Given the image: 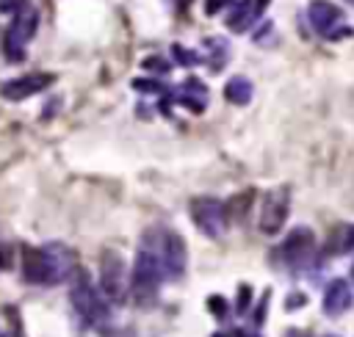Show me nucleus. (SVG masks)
Instances as JSON below:
<instances>
[{"mask_svg":"<svg viewBox=\"0 0 354 337\" xmlns=\"http://www.w3.org/2000/svg\"><path fill=\"white\" fill-rule=\"evenodd\" d=\"M163 265L158 260V254L141 240L136 262H133V273H130V296L138 307H149L158 298V287L163 282Z\"/></svg>","mask_w":354,"mask_h":337,"instance_id":"nucleus-2","label":"nucleus"},{"mask_svg":"<svg viewBox=\"0 0 354 337\" xmlns=\"http://www.w3.org/2000/svg\"><path fill=\"white\" fill-rule=\"evenodd\" d=\"M307 17H310V25H313L318 33L329 36V33L335 30V25L340 22L343 11H340L335 3H329V0H313L310 8H307Z\"/></svg>","mask_w":354,"mask_h":337,"instance_id":"nucleus-14","label":"nucleus"},{"mask_svg":"<svg viewBox=\"0 0 354 337\" xmlns=\"http://www.w3.org/2000/svg\"><path fill=\"white\" fill-rule=\"evenodd\" d=\"M288 337H307V334H301V331H288Z\"/></svg>","mask_w":354,"mask_h":337,"instance_id":"nucleus-29","label":"nucleus"},{"mask_svg":"<svg viewBox=\"0 0 354 337\" xmlns=\"http://www.w3.org/2000/svg\"><path fill=\"white\" fill-rule=\"evenodd\" d=\"M130 86L136 91H144V94H169V88L160 80H155V77H136Z\"/></svg>","mask_w":354,"mask_h":337,"instance_id":"nucleus-19","label":"nucleus"},{"mask_svg":"<svg viewBox=\"0 0 354 337\" xmlns=\"http://www.w3.org/2000/svg\"><path fill=\"white\" fill-rule=\"evenodd\" d=\"M174 102L188 108L191 113H202L207 108V86L199 80V77H188L177 86L174 91Z\"/></svg>","mask_w":354,"mask_h":337,"instance_id":"nucleus-12","label":"nucleus"},{"mask_svg":"<svg viewBox=\"0 0 354 337\" xmlns=\"http://www.w3.org/2000/svg\"><path fill=\"white\" fill-rule=\"evenodd\" d=\"M218 337H221V334H218Z\"/></svg>","mask_w":354,"mask_h":337,"instance_id":"nucleus-36","label":"nucleus"},{"mask_svg":"<svg viewBox=\"0 0 354 337\" xmlns=\"http://www.w3.org/2000/svg\"><path fill=\"white\" fill-rule=\"evenodd\" d=\"M75 271L72 251L61 243H50L41 249L22 246V276L30 285H58Z\"/></svg>","mask_w":354,"mask_h":337,"instance_id":"nucleus-1","label":"nucleus"},{"mask_svg":"<svg viewBox=\"0 0 354 337\" xmlns=\"http://www.w3.org/2000/svg\"><path fill=\"white\" fill-rule=\"evenodd\" d=\"M249 301H252V287H249V285H241V287H238V309H235V312L243 315V312L249 309Z\"/></svg>","mask_w":354,"mask_h":337,"instance_id":"nucleus-22","label":"nucleus"},{"mask_svg":"<svg viewBox=\"0 0 354 337\" xmlns=\"http://www.w3.org/2000/svg\"><path fill=\"white\" fill-rule=\"evenodd\" d=\"M0 251H3V249H0ZM0 262H3V260H0Z\"/></svg>","mask_w":354,"mask_h":337,"instance_id":"nucleus-34","label":"nucleus"},{"mask_svg":"<svg viewBox=\"0 0 354 337\" xmlns=\"http://www.w3.org/2000/svg\"><path fill=\"white\" fill-rule=\"evenodd\" d=\"M227 337H260L257 331H246V329H232Z\"/></svg>","mask_w":354,"mask_h":337,"instance_id":"nucleus-27","label":"nucleus"},{"mask_svg":"<svg viewBox=\"0 0 354 337\" xmlns=\"http://www.w3.org/2000/svg\"><path fill=\"white\" fill-rule=\"evenodd\" d=\"M266 6H268V0H238V3H232V11L227 14V28L235 30V33L249 30L263 17Z\"/></svg>","mask_w":354,"mask_h":337,"instance_id":"nucleus-11","label":"nucleus"},{"mask_svg":"<svg viewBox=\"0 0 354 337\" xmlns=\"http://www.w3.org/2000/svg\"><path fill=\"white\" fill-rule=\"evenodd\" d=\"M351 276H354V268H351Z\"/></svg>","mask_w":354,"mask_h":337,"instance_id":"nucleus-31","label":"nucleus"},{"mask_svg":"<svg viewBox=\"0 0 354 337\" xmlns=\"http://www.w3.org/2000/svg\"><path fill=\"white\" fill-rule=\"evenodd\" d=\"M0 337H3V331H0Z\"/></svg>","mask_w":354,"mask_h":337,"instance_id":"nucleus-35","label":"nucleus"},{"mask_svg":"<svg viewBox=\"0 0 354 337\" xmlns=\"http://www.w3.org/2000/svg\"><path fill=\"white\" fill-rule=\"evenodd\" d=\"M252 94H254V86H252V80L243 77V75H232V77L227 80V86H224V97H227V102H232V105H246V102L252 99Z\"/></svg>","mask_w":354,"mask_h":337,"instance_id":"nucleus-15","label":"nucleus"},{"mask_svg":"<svg viewBox=\"0 0 354 337\" xmlns=\"http://www.w3.org/2000/svg\"><path fill=\"white\" fill-rule=\"evenodd\" d=\"M354 33V28H348V25H337L326 39H343V36H351Z\"/></svg>","mask_w":354,"mask_h":337,"instance_id":"nucleus-26","label":"nucleus"},{"mask_svg":"<svg viewBox=\"0 0 354 337\" xmlns=\"http://www.w3.org/2000/svg\"><path fill=\"white\" fill-rule=\"evenodd\" d=\"M252 196H254V191H243V193H235L227 204H224V210H227V221H243L246 218V213H249V204H252Z\"/></svg>","mask_w":354,"mask_h":337,"instance_id":"nucleus-17","label":"nucleus"},{"mask_svg":"<svg viewBox=\"0 0 354 337\" xmlns=\"http://www.w3.org/2000/svg\"><path fill=\"white\" fill-rule=\"evenodd\" d=\"M346 3H354V0H346Z\"/></svg>","mask_w":354,"mask_h":337,"instance_id":"nucleus-32","label":"nucleus"},{"mask_svg":"<svg viewBox=\"0 0 354 337\" xmlns=\"http://www.w3.org/2000/svg\"><path fill=\"white\" fill-rule=\"evenodd\" d=\"M144 243L158 254L166 279H177V276L185 273L188 251H185V240H183L177 232H169V229H149V232L144 235Z\"/></svg>","mask_w":354,"mask_h":337,"instance_id":"nucleus-3","label":"nucleus"},{"mask_svg":"<svg viewBox=\"0 0 354 337\" xmlns=\"http://www.w3.org/2000/svg\"><path fill=\"white\" fill-rule=\"evenodd\" d=\"M22 6H25V0H0V11H3V14H6V11H14V14H17Z\"/></svg>","mask_w":354,"mask_h":337,"instance_id":"nucleus-25","label":"nucleus"},{"mask_svg":"<svg viewBox=\"0 0 354 337\" xmlns=\"http://www.w3.org/2000/svg\"><path fill=\"white\" fill-rule=\"evenodd\" d=\"M315 254V235L307 227H296L279 246V260L290 268V271H301Z\"/></svg>","mask_w":354,"mask_h":337,"instance_id":"nucleus-9","label":"nucleus"},{"mask_svg":"<svg viewBox=\"0 0 354 337\" xmlns=\"http://www.w3.org/2000/svg\"><path fill=\"white\" fill-rule=\"evenodd\" d=\"M171 52H174V61L180 64V66H196L202 58H199V52H194V50H185V47H180V44H171Z\"/></svg>","mask_w":354,"mask_h":337,"instance_id":"nucleus-20","label":"nucleus"},{"mask_svg":"<svg viewBox=\"0 0 354 337\" xmlns=\"http://www.w3.org/2000/svg\"><path fill=\"white\" fill-rule=\"evenodd\" d=\"M113 337H133L130 331H119V334H113Z\"/></svg>","mask_w":354,"mask_h":337,"instance_id":"nucleus-30","label":"nucleus"},{"mask_svg":"<svg viewBox=\"0 0 354 337\" xmlns=\"http://www.w3.org/2000/svg\"><path fill=\"white\" fill-rule=\"evenodd\" d=\"M304 301H307V298H304V296H301V293H293V296H290V298H288V309H290V307H296V304H299V307H301V304H304Z\"/></svg>","mask_w":354,"mask_h":337,"instance_id":"nucleus-28","label":"nucleus"},{"mask_svg":"<svg viewBox=\"0 0 354 337\" xmlns=\"http://www.w3.org/2000/svg\"><path fill=\"white\" fill-rule=\"evenodd\" d=\"M141 66H144L147 72H158V75H166V72H169V61L160 58V55H149V58H144Z\"/></svg>","mask_w":354,"mask_h":337,"instance_id":"nucleus-21","label":"nucleus"},{"mask_svg":"<svg viewBox=\"0 0 354 337\" xmlns=\"http://www.w3.org/2000/svg\"><path fill=\"white\" fill-rule=\"evenodd\" d=\"M230 3H232V0H205V14L213 17V14H218L221 8H227Z\"/></svg>","mask_w":354,"mask_h":337,"instance_id":"nucleus-24","label":"nucleus"},{"mask_svg":"<svg viewBox=\"0 0 354 337\" xmlns=\"http://www.w3.org/2000/svg\"><path fill=\"white\" fill-rule=\"evenodd\" d=\"M55 83V75H44V72H28V75H19V77H11L0 86V94L11 102H19V99H28L39 91H44L47 86Z\"/></svg>","mask_w":354,"mask_h":337,"instance_id":"nucleus-10","label":"nucleus"},{"mask_svg":"<svg viewBox=\"0 0 354 337\" xmlns=\"http://www.w3.org/2000/svg\"><path fill=\"white\" fill-rule=\"evenodd\" d=\"M207 47H213V52H210V55H213V58H210V69L218 72V69L230 61V44H227L224 39H210Z\"/></svg>","mask_w":354,"mask_h":337,"instance_id":"nucleus-18","label":"nucleus"},{"mask_svg":"<svg viewBox=\"0 0 354 337\" xmlns=\"http://www.w3.org/2000/svg\"><path fill=\"white\" fill-rule=\"evenodd\" d=\"M351 304H354V293H351L348 282L346 279H332L324 290V312L337 318L346 309H351Z\"/></svg>","mask_w":354,"mask_h":337,"instance_id":"nucleus-13","label":"nucleus"},{"mask_svg":"<svg viewBox=\"0 0 354 337\" xmlns=\"http://www.w3.org/2000/svg\"><path fill=\"white\" fill-rule=\"evenodd\" d=\"M207 307H210V312H213L216 318H224V315H227V301H224L221 296H210V298H207Z\"/></svg>","mask_w":354,"mask_h":337,"instance_id":"nucleus-23","label":"nucleus"},{"mask_svg":"<svg viewBox=\"0 0 354 337\" xmlns=\"http://www.w3.org/2000/svg\"><path fill=\"white\" fill-rule=\"evenodd\" d=\"M191 218L196 229L207 238H221L227 229V210L218 199L213 196H196L191 199Z\"/></svg>","mask_w":354,"mask_h":337,"instance_id":"nucleus-7","label":"nucleus"},{"mask_svg":"<svg viewBox=\"0 0 354 337\" xmlns=\"http://www.w3.org/2000/svg\"><path fill=\"white\" fill-rule=\"evenodd\" d=\"M326 337H335V334H326Z\"/></svg>","mask_w":354,"mask_h":337,"instance_id":"nucleus-33","label":"nucleus"},{"mask_svg":"<svg viewBox=\"0 0 354 337\" xmlns=\"http://www.w3.org/2000/svg\"><path fill=\"white\" fill-rule=\"evenodd\" d=\"M290 213V188L288 185H279V188H271L266 196H263V207H260V232L266 235H277L285 224Z\"/></svg>","mask_w":354,"mask_h":337,"instance_id":"nucleus-8","label":"nucleus"},{"mask_svg":"<svg viewBox=\"0 0 354 337\" xmlns=\"http://www.w3.org/2000/svg\"><path fill=\"white\" fill-rule=\"evenodd\" d=\"M100 285H102V293L105 298L122 304L130 293V273H127V265H124V257L113 249H105L102 251V260H100Z\"/></svg>","mask_w":354,"mask_h":337,"instance_id":"nucleus-5","label":"nucleus"},{"mask_svg":"<svg viewBox=\"0 0 354 337\" xmlns=\"http://www.w3.org/2000/svg\"><path fill=\"white\" fill-rule=\"evenodd\" d=\"M69 298H72V307L77 309V315H80L83 320H88V323H102V320L108 318L105 298L97 293V287L88 282V276H86L83 271H75Z\"/></svg>","mask_w":354,"mask_h":337,"instance_id":"nucleus-6","label":"nucleus"},{"mask_svg":"<svg viewBox=\"0 0 354 337\" xmlns=\"http://www.w3.org/2000/svg\"><path fill=\"white\" fill-rule=\"evenodd\" d=\"M39 30V8L25 3L14 19L8 22L6 28V36H3V44H6V52H8V61H22L25 58V44L36 36Z\"/></svg>","mask_w":354,"mask_h":337,"instance_id":"nucleus-4","label":"nucleus"},{"mask_svg":"<svg viewBox=\"0 0 354 337\" xmlns=\"http://www.w3.org/2000/svg\"><path fill=\"white\" fill-rule=\"evenodd\" d=\"M326 251L329 254H348V251H354V224L335 227L329 240H326Z\"/></svg>","mask_w":354,"mask_h":337,"instance_id":"nucleus-16","label":"nucleus"}]
</instances>
